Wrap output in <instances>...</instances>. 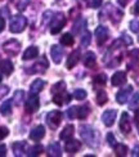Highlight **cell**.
Instances as JSON below:
<instances>
[{"label": "cell", "mask_w": 139, "mask_h": 157, "mask_svg": "<svg viewBox=\"0 0 139 157\" xmlns=\"http://www.w3.org/2000/svg\"><path fill=\"white\" fill-rule=\"evenodd\" d=\"M80 135L83 140L90 147H97L99 144V134L95 129H93L89 125L80 126Z\"/></svg>", "instance_id": "obj_1"}, {"label": "cell", "mask_w": 139, "mask_h": 157, "mask_svg": "<svg viewBox=\"0 0 139 157\" xmlns=\"http://www.w3.org/2000/svg\"><path fill=\"white\" fill-rule=\"evenodd\" d=\"M26 26H27V19H26L23 16L18 14V16H14L12 18L9 29L13 34H19V32H22L26 29Z\"/></svg>", "instance_id": "obj_2"}, {"label": "cell", "mask_w": 139, "mask_h": 157, "mask_svg": "<svg viewBox=\"0 0 139 157\" xmlns=\"http://www.w3.org/2000/svg\"><path fill=\"white\" fill-rule=\"evenodd\" d=\"M64 25H66V16L63 13H58V14H56V17L53 18V22L50 26V32L53 35L58 34V32L63 29Z\"/></svg>", "instance_id": "obj_3"}, {"label": "cell", "mask_w": 139, "mask_h": 157, "mask_svg": "<svg viewBox=\"0 0 139 157\" xmlns=\"http://www.w3.org/2000/svg\"><path fill=\"white\" fill-rule=\"evenodd\" d=\"M3 49H4L5 53H8L9 56H17L19 49H21V44H19V41L14 40V39H12V40L6 41L3 45Z\"/></svg>", "instance_id": "obj_4"}, {"label": "cell", "mask_w": 139, "mask_h": 157, "mask_svg": "<svg viewBox=\"0 0 139 157\" xmlns=\"http://www.w3.org/2000/svg\"><path fill=\"white\" fill-rule=\"evenodd\" d=\"M61 120H62V113L59 111H52V112L46 115V122H48V125L52 129L58 128V125L61 124Z\"/></svg>", "instance_id": "obj_5"}, {"label": "cell", "mask_w": 139, "mask_h": 157, "mask_svg": "<svg viewBox=\"0 0 139 157\" xmlns=\"http://www.w3.org/2000/svg\"><path fill=\"white\" fill-rule=\"evenodd\" d=\"M116 116H117V112L115 109H108L102 115V121L106 126H112L116 120Z\"/></svg>", "instance_id": "obj_6"}, {"label": "cell", "mask_w": 139, "mask_h": 157, "mask_svg": "<svg viewBox=\"0 0 139 157\" xmlns=\"http://www.w3.org/2000/svg\"><path fill=\"white\" fill-rule=\"evenodd\" d=\"M120 130L124 134H129L131 132V124H130V117L126 112H124L121 115L120 119Z\"/></svg>", "instance_id": "obj_7"}, {"label": "cell", "mask_w": 139, "mask_h": 157, "mask_svg": "<svg viewBox=\"0 0 139 157\" xmlns=\"http://www.w3.org/2000/svg\"><path fill=\"white\" fill-rule=\"evenodd\" d=\"M25 108L27 111L29 113H32L37 111L39 108V98L36 95H31L27 101H26V104H25Z\"/></svg>", "instance_id": "obj_8"}, {"label": "cell", "mask_w": 139, "mask_h": 157, "mask_svg": "<svg viewBox=\"0 0 139 157\" xmlns=\"http://www.w3.org/2000/svg\"><path fill=\"white\" fill-rule=\"evenodd\" d=\"M71 99V97L68 93H66L64 90L62 91H58V94L54 95V98H53V102H54L56 104H58V106H63V104L68 103Z\"/></svg>", "instance_id": "obj_9"}, {"label": "cell", "mask_w": 139, "mask_h": 157, "mask_svg": "<svg viewBox=\"0 0 139 157\" xmlns=\"http://www.w3.org/2000/svg\"><path fill=\"white\" fill-rule=\"evenodd\" d=\"M131 90H133V86H131V85H128V86L125 88V89H122V90L118 91V93L116 94V101H117V103H120V104L126 103L128 97H129V94L131 93Z\"/></svg>", "instance_id": "obj_10"}, {"label": "cell", "mask_w": 139, "mask_h": 157, "mask_svg": "<svg viewBox=\"0 0 139 157\" xmlns=\"http://www.w3.org/2000/svg\"><path fill=\"white\" fill-rule=\"evenodd\" d=\"M44 135H45V128L43 125H39V126H36V128H34L31 130L30 138L32 140H35V142H39V140H41L44 138Z\"/></svg>", "instance_id": "obj_11"}, {"label": "cell", "mask_w": 139, "mask_h": 157, "mask_svg": "<svg viewBox=\"0 0 139 157\" xmlns=\"http://www.w3.org/2000/svg\"><path fill=\"white\" fill-rule=\"evenodd\" d=\"M95 36H97L98 44L99 45L103 44L108 37V29L104 27V26H98L97 30H95Z\"/></svg>", "instance_id": "obj_12"}, {"label": "cell", "mask_w": 139, "mask_h": 157, "mask_svg": "<svg viewBox=\"0 0 139 157\" xmlns=\"http://www.w3.org/2000/svg\"><path fill=\"white\" fill-rule=\"evenodd\" d=\"M49 67V63H48V61H46V58L45 57H43L41 59H39L34 66L31 67V72H40V74H43V72H45V70Z\"/></svg>", "instance_id": "obj_13"}, {"label": "cell", "mask_w": 139, "mask_h": 157, "mask_svg": "<svg viewBox=\"0 0 139 157\" xmlns=\"http://www.w3.org/2000/svg\"><path fill=\"white\" fill-rule=\"evenodd\" d=\"M50 56H52V59L54 61V63H61L62 57H63V49L61 47H58V45H53L50 49Z\"/></svg>", "instance_id": "obj_14"}, {"label": "cell", "mask_w": 139, "mask_h": 157, "mask_svg": "<svg viewBox=\"0 0 139 157\" xmlns=\"http://www.w3.org/2000/svg\"><path fill=\"white\" fill-rule=\"evenodd\" d=\"M111 82L114 86H120V85L125 84L126 82V74L122 72V71H118L111 77Z\"/></svg>", "instance_id": "obj_15"}, {"label": "cell", "mask_w": 139, "mask_h": 157, "mask_svg": "<svg viewBox=\"0 0 139 157\" xmlns=\"http://www.w3.org/2000/svg\"><path fill=\"white\" fill-rule=\"evenodd\" d=\"M61 155H62V151H61V146H59L58 142H53L48 146V156L59 157Z\"/></svg>", "instance_id": "obj_16"}, {"label": "cell", "mask_w": 139, "mask_h": 157, "mask_svg": "<svg viewBox=\"0 0 139 157\" xmlns=\"http://www.w3.org/2000/svg\"><path fill=\"white\" fill-rule=\"evenodd\" d=\"M81 144H80V142L79 140H75V139H71L68 140L67 139V143H66V151H67L68 153H76L79 149H80Z\"/></svg>", "instance_id": "obj_17"}, {"label": "cell", "mask_w": 139, "mask_h": 157, "mask_svg": "<svg viewBox=\"0 0 139 157\" xmlns=\"http://www.w3.org/2000/svg\"><path fill=\"white\" fill-rule=\"evenodd\" d=\"M12 148H13V152H14V156L21 157L26 152V143L25 142H16V143H13Z\"/></svg>", "instance_id": "obj_18"}, {"label": "cell", "mask_w": 139, "mask_h": 157, "mask_svg": "<svg viewBox=\"0 0 139 157\" xmlns=\"http://www.w3.org/2000/svg\"><path fill=\"white\" fill-rule=\"evenodd\" d=\"M39 54V49L36 47H30L25 50L23 53V61H30V59H34V58H36Z\"/></svg>", "instance_id": "obj_19"}, {"label": "cell", "mask_w": 139, "mask_h": 157, "mask_svg": "<svg viewBox=\"0 0 139 157\" xmlns=\"http://www.w3.org/2000/svg\"><path fill=\"white\" fill-rule=\"evenodd\" d=\"M79 58H80V50H75L70 54L68 59H67V68H74L76 66V63L79 62Z\"/></svg>", "instance_id": "obj_20"}, {"label": "cell", "mask_w": 139, "mask_h": 157, "mask_svg": "<svg viewBox=\"0 0 139 157\" xmlns=\"http://www.w3.org/2000/svg\"><path fill=\"white\" fill-rule=\"evenodd\" d=\"M0 70H2V72L6 76H9L12 72H13V64L9 59H4L0 62Z\"/></svg>", "instance_id": "obj_21"}, {"label": "cell", "mask_w": 139, "mask_h": 157, "mask_svg": "<svg viewBox=\"0 0 139 157\" xmlns=\"http://www.w3.org/2000/svg\"><path fill=\"white\" fill-rule=\"evenodd\" d=\"M95 63H97V59H95V54L93 53V52H89V53L85 54L84 57V64H85V67H94L95 66Z\"/></svg>", "instance_id": "obj_22"}, {"label": "cell", "mask_w": 139, "mask_h": 157, "mask_svg": "<svg viewBox=\"0 0 139 157\" xmlns=\"http://www.w3.org/2000/svg\"><path fill=\"white\" fill-rule=\"evenodd\" d=\"M44 85H45V82H44L43 80H40V78H37V80H35L34 82L31 84L30 91H31L32 94H36V93H39V91H41V90H43Z\"/></svg>", "instance_id": "obj_23"}, {"label": "cell", "mask_w": 139, "mask_h": 157, "mask_svg": "<svg viewBox=\"0 0 139 157\" xmlns=\"http://www.w3.org/2000/svg\"><path fill=\"white\" fill-rule=\"evenodd\" d=\"M74 133H75V128H74V125H67L66 126L62 132H61V139H68V138H71L72 135H74Z\"/></svg>", "instance_id": "obj_24"}, {"label": "cell", "mask_w": 139, "mask_h": 157, "mask_svg": "<svg viewBox=\"0 0 139 157\" xmlns=\"http://www.w3.org/2000/svg\"><path fill=\"white\" fill-rule=\"evenodd\" d=\"M12 112V101H5L2 106H0V113L3 116H8Z\"/></svg>", "instance_id": "obj_25"}, {"label": "cell", "mask_w": 139, "mask_h": 157, "mask_svg": "<svg viewBox=\"0 0 139 157\" xmlns=\"http://www.w3.org/2000/svg\"><path fill=\"white\" fill-rule=\"evenodd\" d=\"M107 101H108V97H107V94H106V91L104 90H99L97 93V102H98V104H99V106H104V104L107 103Z\"/></svg>", "instance_id": "obj_26"}, {"label": "cell", "mask_w": 139, "mask_h": 157, "mask_svg": "<svg viewBox=\"0 0 139 157\" xmlns=\"http://www.w3.org/2000/svg\"><path fill=\"white\" fill-rule=\"evenodd\" d=\"M115 152L117 156H126L128 155V147L125 144H116L115 146Z\"/></svg>", "instance_id": "obj_27"}, {"label": "cell", "mask_w": 139, "mask_h": 157, "mask_svg": "<svg viewBox=\"0 0 139 157\" xmlns=\"http://www.w3.org/2000/svg\"><path fill=\"white\" fill-rule=\"evenodd\" d=\"M44 151V148H43V146H34V147H31L30 149H29V152H27V155L29 156H39L41 152Z\"/></svg>", "instance_id": "obj_28"}, {"label": "cell", "mask_w": 139, "mask_h": 157, "mask_svg": "<svg viewBox=\"0 0 139 157\" xmlns=\"http://www.w3.org/2000/svg\"><path fill=\"white\" fill-rule=\"evenodd\" d=\"M61 43L63 45H66V47H70V45L74 44V37H72L71 34H64L61 39Z\"/></svg>", "instance_id": "obj_29"}, {"label": "cell", "mask_w": 139, "mask_h": 157, "mask_svg": "<svg viewBox=\"0 0 139 157\" xmlns=\"http://www.w3.org/2000/svg\"><path fill=\"white\" fill-rule=\"evenodd\" d=\"M89 115V107L88 106H83L80 108H77V117L79 119H85Z\"/></svg>", "instance_id": "obj_30"}, {"label": "cell", "mask_w": 139, "mask_h": 157, "mask_svg": "<svg viewBox=\"0 0 139 157\" xmlns=\"http://www.w3.org/2000/svg\"><path fill=\"white\" fill-rule=\"evenodd\" d=\"M84 29H87V19H80V22L74 26V31L76 32V34L81 32Z\"/></svg>", "instance_id": "obj_31"}, {"label": "cell", "mask_w": 139, "mask_h": 157, "mask_svg": "<svg viewBox=\"0 0 139 157\" xmlns=\"http://www.w3.org/2000/svg\"><path fill=\"white\" fill-rule=\"evenodd\" d=\"M138 107H139V93H135L134 97L131 98V101H130L129 108H131V109H137Z\"/></svg>", "instance_id": "obj_32"}, {"label": "cell", "mask_w": 139, "mask_h": 157, "mask_svg": "<svg viewBox=\"0 0 139 157\" xmlns=\"http://www.w3.org/2000/svg\"><path fill=\"white\" fill-rule=\"evenodd\" d=\"M106 82H107V76L104 74H99L94 77V84H97V85H104Z\"/></svg>", "instance_id": "obj_33"}, {"label": "cell", "mask_w": 139, "mask_h": 157, "mask_svg": "<svg viewBox=\"0 0 139 157\" xmlns=\"http://www.w3.org/2000/svg\"><path fill=\"white\" fill-rule=\"evenodd\" d=\"M23 97H25L23 90H17L14 93V98H13V101L16 102V104H21L22 101H23Z\"/></svg>", "instance_id": "obj_34"}, {"label": "cell", "mask_w": 139, "mask_h": 157, "mask_svg": "<svg viewBox=\"0 0 139 157\" xmlns=\"http://www.w3.org/2000/svg\"><path fill=\"white\" fill-rule=\"evenodd\" d=\"M74 97L76 98V99H79V101L85 99V98H87V91H85L84 89H77V90H75Z\"/></svg>", "instance_id": "obj_35"}, {"label": "cell", "mask_w": 139, "mask_h": 157, "mask_svg": "<svg viewBox=\"0 0 139 157\" xmlns=\"http://www.w3.org/2000/svg\"><path fill=\"white\" fill-rule=\"evenodd\" d=\"M90 44V32L85 31V34L81 36V45L83 47H88Z\"/></svg>", "instance_id": "obj_36"}, {"label": "cell", "mask_w": 139, "mask_h": 157, "mask_svg": "<svg viewBox=\"0 0 139 157\" xmlns=\"http://www.w3.org/2000/svg\"><path fill=\"white\" fill-rule=\"evenodd\" d=\"M67 117L68 119H75V117H77V107H70L67 109Z\"/></svg>", "instance_id": "obj_37"}, {"label": "cell", "mask_w": 139, "mask_h": 157, "mask_svg": "<svg viewBox=\"0 0 139 157\" xmlns=\"http://www.w3.org/2000/svg\"><path fill=\"white\" fill-rule=\"evenodd\" d=\"M64 88H66L64 82H63V81H59L58 84H56L52 88V91H53V93H57V91H62V90H64Z\"/></svg>", "instance_id": "obj_38"}, {"label": "cell", "mask_w": 139, "mask_h": 157, "mask_svg": "<svg viewBox=\"0 0 139 157\" xmlns=\"http://www.w3.org/2000/svg\"><path fill=\"white\" fill-rule=\"evenodd\" d=\"M130 30L133 32H139V21L138 19H134V21H131L130 25H129Z\"/></svg>", "instance_id": "obj_39"}, {"label": "cell", "mask_w": 139, "mask_h": 157, "mask_svg": "<svg viewBox=\"0 0 139 157\" xmlns=\"http://www.w3.org/2000/svg\"><path fill=\"white\" fill-rule=\"evenodd\" d=\"M107 142H108V144H110L111 147H115V146H116L115 135L112 134V133H108V134H107Z\"/></svg>", "instance_id": "obj_40"}, {"label": "cell", "mask_w": 139, "mask_h": 157, "mask_svg": "<svg viewBox=\"0 0 139 157\" xmlns=\"http://www.w3.org/2000/svg\"><path fill=\"white\" fill-rule=\"evenodd\" d=\"M8 93H9V88L6 86V85H2V86H0V99H3Z\"/></svg>", "instance_id": "obj_41"}, {"label": "cell", "mask_w": 139, "mask_h": 157, "mask_svg": "<svg viewBox=\"0 0 139 157\" xmlns=\"http://www.w3.org/2000/svg\"><path fill=\"white\" fill-rule=\"evenodd\" d=\"M8 133H9V132H8V129H6V128H4V126L0 128V140H3L5 136L8 135Z\"/></svg>", "instance_id": "obj_42"}, {"label": "cell", "mask_w": 139, "mask_h": 157, "mask_svg": "<svg viewBox=\"0 0 139 157\" xmlns=\"http://www.w3.org/2000/svg\"><path fill=\"white\" fill-rule=\"evenodd\" d=\"M102 2H103V0H91V6H93V8H99V5H101L102 4Z\"/></svg>", "instance_id": "obj_43"}, {"label": "cell", "mask_w": 139, "mask_h": 157, "mask_svg": "<svg viewBox=\"0 0 139 157\" xmlns=\"http://www.w3.org/2000/svg\"><path fill=\"white\" fill-rule=\"evenodd\" d=\"M29 4V0H22V2H21V4H18V9H25L26 8V5H27Z\"/></svg>", "instance_id": "obj_44"}, {"label": "cell", "mask_w": 139, "mask_h": 157, "mask_svg": "<svg viewBox=\"0 0 139 157\" xmlns=\"http://www.w3.org/2000/svg\"><path fill=\"white\" fill-rule=\"evenodd\" d=\"M5 155H6V147L4 144H2V146H0V157H3Z\"/></svg>", "instance_id": "obj_45"}, {"label": "cell", "mask_w": 139, "mask_h": 157, "mask_svg": "<svg viewBox=\"0 0 139 157\" xmlns=\"http://www.w3.org/2000/svg\"><path fill=\"white\" fill-rule=\"evenodd\" d=\"M4 26H5V21H4V18L0 17V32H2L4 30Z\"/></svg>", "instance_id": "obj_46"}, {"label": "cell", "mask_w": 139, "mask_h": 157, "mask_svg": "<svg viewBox=\"0 0 139 157\" xmlns=\"http://www.w3.org/2000/svg\"><path fill=\"white\" fill-rule=\"evenodd\" d=\"M135 121H137V126H138V132H139V109L135 112Z\"/></svg>", "instance_id": "obj_47"}, {"label": "cell", "mask_w": 139, "mask_h": 157, "mask_svg": "<svg viewBox=\"0 0 139 157\" xmlns=\"http://www.w3.org/2000/svg\"><path fill=\"white\" fill-rule=\"evenodd\" d=\"M133 156H138V157H139V146L134 147V149H133Z\"/></svg>", "instance_id": "obj_48"}, {"label": "cell", "mask_w": 139, "mask_h": 157, "mask_svg": "<svg viewBox=\"0 0 139 157\" xmlns=\"http://www.w3.org/2000/svg\"><path fill=\"white\" fill-rule=\"evenodd\" d=\"M118 3H120L121 6H126L128 3H129V0H118Z\"/></svg>", "instance_id": "obj_49"}, {"label": "cell", "mask_w": 139, "mask_h": 157, "mask_svg": "<svg viewBox=\"0 0 139 157\" xmlns=\"http://www.w3.org/2000/svg\"><path fill=\"white\" fill-rule=\"evenodd\" d=\"M135 13H137V14H139V0H138L137 4H135Z\"/></svg>", "instance_id": "obj_50"}, {"label": "cell", "mask_w": 139, "mask_h": 157, "mask_svg": "<svg viewBox=\"0 0 139 157\" xmlns=\"http://www.w3.org/2000/svg\"><path fill=\"white\" fill-rule=\"evenodd\" d=\"M0 80H2V75H0Z\"/></svg>", "instance_id": "obj_51"}]
</instances>
